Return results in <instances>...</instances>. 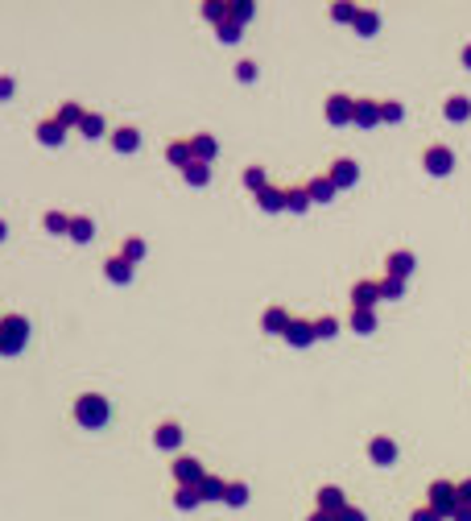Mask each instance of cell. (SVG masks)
I'll return each mask as SVG.
<instances>
[{"mask_svg":"<svg viewBox=\"0 0 471 521\" xmlns=\"http://www.w3.org/2000/svg\"><path fill=\"white\" fill-rule=\"evenodd\" d=\"M380 302V282H355L352 285V310H377Z\"/></svg>","mask_w":471,"mask_h":521,"instance_id":"10","label":"cell"},{"mask_svg":"<svg viewBox=\"0 0 471 521\" xmlns=\"http://www.w3.org/2000/svg\"><path fill=\"white\" fill-rule=\"evenodd\" d=\"M165 162L178 170H187L194 162V149H190V137H174V141L165 145Z\"/></svg>","mask_w":471,"mask_h":521,"instance_id":"15","label":"cell"},{"mask_svg":"<svg viewBox=\"0 0 471 521\" xmlns=\"http://www.w3.org/2000/svg\"><path fill=\"white\" fill-rule=\"evenodd\" d=\"M104 278H108L112 285H128V282H133V265H128V260L116 253V257L104 260Z\"/></svg>","mask_w":471,"mask_h":521,"instance_id":"20","label":"cell"},{"mask_svg":"<svg viewBox=\"0 0 471 521\" xmlns=\"http://www.w3.org/2000/svg\"><path fill=\"white\" fill-rule=\"evenodd\" d=\"M203 21H211L215 29L223 21H232V0H207L203 4Z\"/></svg>","mask_w":471,"mask_h":521,"instance_id":"27","label":"cell"},{"mask_svg":"<svg viewBox=\"0 0 471 521\" xmlns=\"http://www.w3.org/2000/svg\"><path fill=\"white\" fill-rule=\"evenodd\" d=\"M257 207H260L265 215L285 212V187H269V190H260V194H257Z\"/></svg>","mask_w":471,"mask_h":521,"instance_id":"25","label":"cell"},{"mask_svg":"<svg viewBox=\"0 0 471 521\" xmlns=\"http://www.w3.org/2000/svg\"><path fill=\"white\" fill-rule=\"evenodd\" d=\"M352 29L360 33V38H372V33L380 29V17L372 13V9H360V17H355V25H352Z\"/></svg>","mask_w":471,"mask_h":521,"instance_id":"32","label":"cell"},{"mask_svg":"<svg viewBox=\"0 0 471 521\" xmlns=\"http://www.w3.org/2000/svg\"><path fill=\"white\" fill-rule=\"evenodd\" d=\"M215 33H219V42H223V46H236V42H240V25H232V21H223Z\"/></svg>","mask_w":471,"mask_h":521,"instance_id":"43","label":"cell"},{"mask_svg":"<svg viewBox=\"0 0 471 521\" xmlns=\"http://www.w3.org/2000/svg\"><path fill=\"white\" fill-rule=\"evenodd\" d=\"M108 418H112V405H108L104 393H79V397H74V422L83 430L108 427Z\"/></svg>","mask_w":471,"mask_h":521,"instance_id":"1","label":"cell"},{"mask_svg":"<svg viewBox=\"0 0 471 521\" xmlns=\"http://www.w3.org/2000/svg\"><path fill=\"white\" fill-rule=\"evenodd\" d=\"M306 521H339V517H331V513H318V509H314V513H310Z\"/></svg>","mask_w":471,"mask_h":521,"instance_id":"50","label":"cell"},{"mask_svg":"<svg viewBox=\"0 0 471 521\" xmlns=\"http://www.w3.org/2000/svg\"><path fill=\"white\" fill-rule=\"evenodd\" d=\"M314 335H318V339H335V335H339V319H335V314L314 319Z\"/></svg>","mask_w":471,"mask_h":521,"instance_id":"41","label":"cell"},{"mask_svg":"<svg viewBox=\"0 0 471 521\" xmlns=\"http://www.w3.org/2000/svg\"><path fill=\"white\" fill-rule=\"evenodd\" d=\"M199 497H203V505L223 500V497H228V480H223V476H215V472H207V480L199 484Z\"/></svg>","mask_w":471,"mask_h":521,"instance_id":"22","label":"cell"},{"mask_svg":"<svg viewBox=\"0 0 471 521\" xmlns=\"http://www.w3.org/2000/svg\"><path fill=\"white\" fill-rule=\"evenodd\" d=\"M414 269H418V260H414V253H405V248H397V253H389V257H384V273H389V278H397V282H405Z\"/></svg>","mask_w":471,"mask_h":521,"instance_id":"11","label":"cell"},{"mask_svg":"<svg viewBox=\"0 0 471 521\" xmlns=\"http://www.w3.org/2000/svg\"><path fill=\"white\" fill-rule=\"evenodd\" d=\"M29 344V319L25 314H0V356H21Z\"/></svg>","mask_w":471,"mask_h":521,"instance_id":"2","label":"cell"},{"mask_svg":"<svg viewBox=\"0 0 471 521\" xmlns=\"http://www.w3.org/2000/svg\"><path fill=\"white\" fill-rule=\"evenodd\" d=\"M401 294H405V282H397V278H380V298H389V302H397Z\"/></svg>","mask_w":471,"mask_h":521,"instance_id":"42","label":"cell"},{"mask_svg":"<svg viewBox=\"0 0 471 521\" xmlns=\"http://www.w3.org/2000/svg\"><path fill=\"white\" fill-rule=\"evenodd\" d=\"M318 335H314V319H294L289 323V331H285V344L289 348H310Z\"/></svg>","mask_w":471,"mask_h":521,"instance_id":"12","label":"cell"},{"mask_svg":"<svg viewBox=\"0 0 471 521\" xmlns=\"http://www.w3.org/2000/svg\"><path fill=\"white\" fill-rule=\"evenodd\" d=\"M120 257L128 260V265H137V260H145V240L141 236H128L124 244H120Z\"/></svg>","mask_w":471,"mask_h":521,"instance_id":"38","label":"cell"},{"mask_svg":"<svg viewBox=\"0 0 471 521\" xmlns=\"http://www.w3.org/2000/svg\"><path fill=\"white\" fill-rule=\"evenodd\" d=\"M339 521H368V513H364V509H355V505H352V509H348V513H343V517H339Z\"/></svg>","mask_w":471,"mask_h":521,"instance_id":"48","label":"cell"},{"mask_svg":"<svg viewBox=\"0 0 471 521\" xmlns=\"http://www.w3.org/2000/svg\"><path fill=\"white\" fill-rule=\"evenodd\" d=\"M244 187L253 190V194H260V190H269V174L260 166H244Z\"/></svg>","mask_w":471,"mask_h":521,"instance_id":"33","label":"cell"},{"mask_svg":"<svg viewBox=\"0 0 471 521\" xmlns=\"http://www.w3.org/2000/svg\"><path fill=\"white\" fill-rule=\"evenodd\" d=\"M112 149H116V153H137V149H141V128H133V124H124V128H116V133H112Z\"/></svg>","mask_w":471,"mask_h":521,"instance_id":"19","label":"cell"},{"mask_svg":"<svg viewBox=\"0 0 471 521\" xmlns=\"http://www.w3.org/2000/svg\"><path fill=\"white\" fill-rule=\"evenodd\" d=\"M289 323H294L289 307H269V310H265V319H260V327H265V331L282 335V339H285V331H289Z\"/></svg>","mask_w":471,"mask_h":521,"instance_id":"14","label":"cell"},{"mask_svg":"<svg viewBox=\"0 0 471 521\" xmlns=\"http://www.w3.org/2000/svg\"><path fill=\"white\" fill-rule=\"evenodd\" d=\"M355 17H360V9H355V4H348V0L331 4V21H339V25H355Z\"/></svg>","mask_w":471,"mask_h":521,"instance_id":"40","label":"cell"},{"mask_svg":"<svg viewBox=\"0 0 471 521\" xmlns=\"http://www.w3.org/2000/svg\"><path fill=\"white\" fill-rule=\"evenodd\" d=\"M79 133H83V137H104V133H108V124H104V116H99V112H87V116H83V124H79Z\"/></svg>","mask_w":471,"mask_h":521,"instance_id":"37","label":"cell"},{"mask_svg":"<svg viewBox=\"0 0 471 521\" xmlns=\"http://www.w3.org/2000/svg\"><path fill=\"white\" fill-rule=\"evenodd\" d=\"M33 137H38V145H46V149H58V145L67 141V128H62L54 116H46L38 128H33Z\"/></svg>","mask_w":471,"mask_h":521,"instance_id":"13","label":"cell"},{"mask_svg":"<svg viewBox=\"0 0 471 521\" xmlns=\"http://www.w3.org/2000/svg\"><path fill=\"white\" fill-rule=\"evenodd\" d=\"M443 116H447L450 124H463V120H471V99H467V95H450L447 104H443Z\"/></svg>","mask_w":471,"mask_h":521,"instance_id":"24","label":"cell"},{"mask_svg":"<svg viewBox=\"0 0 471 521\" xmlns=\"http://www.w3.org/2000/svg\"><path fill=\"white\" fill-rule=\"evenodd\" d=\"M182 174H187L190 187H207V182H211V166H207V162H190Z\"/></svg>","mask_w":471,"mask_h":521,"instance_id":"35","label":"cell"},{"mask_svg":"<svg viewBox=\"0 0 471 521\" xmlns=\"http://www.w3.org/2000/svg\"><path fill=\"white\" fill-rule=\"evenodd\" d=\"M422 170L430 178H447V174H455V153H450L447 145H426Z\"/></svg>","mask_w":471,"mask_h":521,"instance_id":"4","label":"cell"},{"mask_svg":"<svg viewBox=\"0 0 471 521\" xmlns=\"http://www.w3.org/2000/svg\"><path fill=\"white\" fill-rule=\"evenodd\" d=\"M253 17H257V4H253V0H232V25L244 29Z\"/></svg>","mask_w":471,"mask_h":521,"instance_id":"34","label":"cell"},{"mask_svg":"<svg viewBox=\"0 0 471 521\" xmlns=\"http://www.w3.org/2000/svg\"><path fill=\"white\" fill-rule=\"evenodd\" d=\"M236 79H240V83H253V79H257V62H248V58L236 62Z\"/></svg>","mask_w":471,"mask_h":521,"instance_id":"44","label":"cell"},{"mask_svg":"<svg viewBox=\"0 0 471 521\" xmlns=\"http://www.w3.org/2000/svg\"><path fill=\"white\" fill-rule=\"evenodd\" d=\"M459 58H463V67H467V71H471V42H467V46H463V54H459Z\"/></svg>","mask_w":471,"mask_h":521,"instance_id":"51","label":"cell"},{"mask_svg":"<svg viewBox=\"0 0 471 521\" xmlns=\"http://www.w3.org/2000/svg\"><path fill=\"white\" fill-rule=\"evenodd\" d=\"M327 178L335 182V190H348L360 182V166H355V158H335L327 166Z\"/></svg>","mask_w":471,"mask_h":521,"instance_id":"8","label":"cell"},{"mask_svg":"<svg viewBox=\"0 0 471 521\" xmlns=\"http://www.w3.org/2000/svg\"><path fill=\"white\" fill-rule=\"evenodd\" d=\"M42 228L50 236H71V215L67 212H46L42 215Z\"/></svg>","mask_w":471,"mask_h":521,"instance_id":"30","label":"cell"},{"mask_svg":"<svg viewBox=\"0 0 471 521\" xmlns=\"http://www.w3.org/2000/svg\"><path fill=\"white\" fill-rule=\"evenodd\" d=\"M348 327H352L355 335H372L377 331V310H352V314H348Z\"/></svg>","mask_w":471,"mask_h":521,"instance_id":"29","label":"cell"},{"mask_svg":"<svg viewBox=\"0 0 471 521\" xmlns=\"http://www.w3.org/2000/svg\"><path fill=\"white\" fill-rule=\"evenodd\" d=\"M314 203H310V190L306 187H285V212H294V215H302L310 212Z\"/></svg>","mask_w":471,"mask_h":521,"instance_id":"28","label":"cell"},{"mask_svg":"<svg viewBox=\"0 0 471 521\" xmlns=\"http://www.w3.org/2000/svg\"><path fill=\"white\" fill-rule=\"evenodd\" d=\"M9 236V224H4V219H0V240Z\"/></svg>","mask_w":471,"mask_h":521,"instance_id":"52","label":"cell"},{"mask_svg":"<svg viewBox=\"0 0 471 521\" xmlns=\"http://www.w3.org/2000/svg\"><path fill=\"white\" fill-rule=\"evenodd\" d=\"M426 505H430L443 521H450L455 509H459V484H455V480H434V484L426 488Z\"/></svg>","mask_w":471,"mask_h":521,"instance_id":"3","label":"cell"},{"mask_svg":"<svg viewBox=\"0 0 471 521\" xmlns=\"http://www.w3.org/2000/svg\"><path fill=\"white\" fill-rule=\"evenodd\" d=\"M83 116H87V108H83V104H74V99H67V104H58V108H54V120H58L67 133H71V128H79V124H83Z\"/></svg>","mask_w":471,"mask_h":521,"instance_id":"18","label":"cell"},{"mask_svg":"<svg viewBox=\"0 0 471 521\" xmlns=\"http://www.w3.org/2000/svg\"><path fill=\"white\" fill-rule=\"evenodd\" d=\"M405 120V104L397 99H380V124H401Z\"/></svg>","mask_w":471,"mask_h":521,"instance_id":"36","label":"cell"},{"mask_svg":"<svg viewBox=\"0 0 471 521\" xmlns=\"http://www.w3.org/2000/svg\"><path fill=\"white\" fill-rule=\"evenodd\" d=\"M314 509H318V513H331V517H343L352 505H348V493H343L339 484H323L318 497H314Z\"/></svg>","mask_w":471,"mask_h":521,"instance_id":"7","label":"cell"},{"mask_svg":"<svg viewBox=\"0 0 471 521\" xmlns=\"http://www.w3.org/2000/svg\"><path fill=\"white\" fill-rule=\"evenodd\" d=\"M190 149H194V162H207V166H211V158L219 153V141H215L211 133H194V137H190Z\"/></svg>","mask_w":471,"mask_h":521,"instance_id":"21","label":"cell"},{"mask_svg":"<svg viewBox=\"0 0 471 521\" xmlns=\"http://www.w3.org/2000/svg\"><path fill=\"white\" fill-rule=\"evenodd\" d=\"M450 521H471V509H467V505H459V509H455V517H450Z\"/></svg>","mask_w":471,"mask_h":521,"instance_id":"49","label":"cell"},{"mask_svg":"<svg viewBox=\"0 0 471 521\" xmlns=\"http://www.w3.org/2000/svg\"><path fill=\"white\" fill-rule=\"evenodd\" d=\"M306 190H310V203H314V207H318V203H331V199H335V182H331L327 174H314V178L306 182Z\"/></svg>","mask_w":471,"mask_h":521,"instance_id":"23","label":"cell"},{"mask_svg":"<svg viewBox=\"0 0 471 521\" xmlns=\"http://www.w3.org/2000/svg\"><path fill=\"white\" fill-rule=\"evenodd\" d=\"M170 472H174V480H178V488H199V484L207 480V468H203L194 455H178Z\"/></svg>","mask_w":471,"mask_h":521,"instance_id":"5","label":"cell"},{"mask_svg":"<svg viewBox=\"0 0 471 521\" xmlns=\"http://www.w3.org/2000/svg\"><path fill=\"white\" fill-rule=\"evenodd\" d=\"M355 128H377L380 124V99H355Z\"/></svg>","mask_w":471,"mask_h":521,"instance_id":"17","label":"cell"},{"mask_svg":"<svg viewBox=\"0 0 471 521\" xmlns=\"http://www.w3.org/2000/svg\"><path fill=\"white\" fill-rule=\"evenodd\" d=\"M459 505H467L471 509V476L467 480H459Z\"/></svg>","mask_w":471,"mask_h":521,"instance_id":"46","label":"cell"},{"mask_svg":"<svg viewBox=\"0 0 471 521\" xmlns=\"http://www.w3.org/2000/svg\"><path fill=\"white\" fill-rule=\"evenodd\" d=\"M368 459H372L377 468H393V464H397V443H393L389 434H372V439H368Z\"/></svg>","mask_w":471,"mask_h":521,"instance_id":"9","label":"cell"},{"mask_svg":"<svg viewBox=\"0 0 471 521\" xmlns=\"http://www.w3.org/2000/svg\"><path fill=\"white\" fill-rule=\"evenodd\" d=\"M323 112H327V124L343 128V124H352V120H355V99H352V95H343V92H335V95H327Z\"/></svg>","mask_w":471,"mask_h":521,"instance_id":"6","label":"cell"},{"mask_svg":"<svg viewBox=\"0 0 471 521\" xmlns=\"http://www.w3.org/2000/svg\"><path fill=\"white\" fill-rule=\"evenodd\" d=\"M13 87H17V83H13L9 75H0V99H9V95H13Z\"/></svg>","mask_w":471,"mask_h":521,"instance_id":"47","label":"cell"},{"mask_svg":"<svg viewBox=\"0 0 471 521\" xmlns=\"http://www.w3.org/2000/svg\"><path fill=\"white\" fill-rule=\"evenodd\" d=\"M409 521H443V517H438V513H434L430 505H418V509L409 513Z\"/></svg>","mask_w":471,"mask_h":521,"instance_id":"45","label":"cell"},{"mask_svg":"<svg viewBox=\"0 0 471 521\" xmlns=\"http://www.w3.org/2000/svg\"><path fill=\"white\" fill-rule=\"evenodd\" d=\"M223 505H228V509H244V505H248V484H244V480H228Z\"/></svg>","mask_w":471,"mask_h":521,"instance_id":"31","label":"cell"},{"mask_svg":"<svg viewBox=\"0 0 471 521\" xmlns=\"http://www.w3.org/2000/svg\"><path fill=\"white\" fill-rule=\"evenodd\" d=\"M174 505H178L182 513H190V509L203 505V497H199V488H174Z\"/></svg>","mask_w":471,"mask_h":521,"instance_id":"39","label":"cell"},{"mask_svg":"<svg viewBox=\"0 0 471 521\" xmlns=\"http://www.w3.org/2000/svg\"><path fill=\"white\" fill-rule=\"evenodd\" d=\"M71 244H92L95 240V224H92V215H71Z\"/></svg>","mask_w":471,"mask_h":521,"instance_id":"26","label":"cell"},{"mask_svg":"<svg viewBox=\"0 0 471 521\" xmlns=\"http://www.w3.org/2000/svg\"><path fill=\"white\" fill-rule=\"evenodd\" d=\"M153 447L157 451H178L182 447V427H178V422H162V427L153 430Z\"/></svg>","mask_w":471,"mask_h":521,"instance_id":"16","label":"cell"}]
</instances>
